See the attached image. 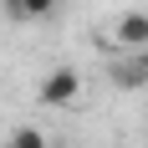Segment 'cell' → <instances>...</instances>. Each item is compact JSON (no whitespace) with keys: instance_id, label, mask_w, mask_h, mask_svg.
Returning <instances> with one entry per match:
<instances>
[{"instance_id":"cell-1","label":"cell","mask_w":148,"mask_h":148,"mask_svg":"<svg viewBox=\"0 0 148 148\" xmlns=\"http://www.w3.org/2000/svg\"><path fill=\"white\" fill-rule=\"evenodd\" d=\"M41 107H51V112H72L77 102H82V72L77 66H56V72L41 77Z\"/></svg>"},{"instance_id":"cell-2","label":"cell","mask_w":148,"mask_h":148,"mask_svg":"<svg viewBox=\"0 0 148 148\" xmlns=\"http://www.w3.org/2000/svg\"><path fill=\"white\" fill-rule=\"evenodd\" d=\"M112 46H118L123 56L148 51V10H123L118 21H112Z\"/></svg>"},{"instance_id":"cell-4","label":"cell","mask_w":148,"mask_h":148,"mask_svg":"<svg viewBox=\"0 0 148 148\" xmlns=\"http://www.w3.org/2000/svg\"><path fill=\"white\" fill-rule=\"evenodd\" d=\"M138 61H143V56H133L128 66H123V61L112 66V82H118V87H143V66H138Z\"/></svg>"},{"instance_id":"cell-5","label":"cell","mask_w":148,"mask_h":148,"mask_svg":"<svg viewBox=\"0 0 148 148\" xmlns=\"http://www.w3.org/2000/svg\"><path fill=\"white\" fill-rule=\"evenodd\" d=\"M5 148H51V143H46V133H41V128H15Z\"/></svg>"},{"instance_id":"cell-3","label":"cell","mask_w":148,"mask_h":148,"mask_svg":"<svg viewBox=\"0 0 148 148\" xmlns=\"http://www.w3.org/2000/svg\"><path fill=\"white\" fill-rule=\"evenodd\" d=\"M15 21H46V15H56V0H10Z\"/></svg>"}]
</instances>
